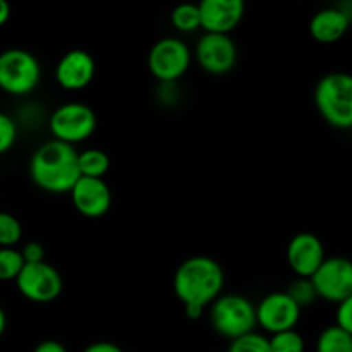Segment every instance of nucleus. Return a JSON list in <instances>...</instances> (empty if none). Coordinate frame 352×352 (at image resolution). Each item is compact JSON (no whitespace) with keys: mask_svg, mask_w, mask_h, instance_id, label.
<instances>
[{"mask_svg":"<svg viewBox=\"0 0 352 352\" xmlns=\"http://www.w3.org/2000/svg\"><path fill=\"white\" fill-rule=\"evenodd\" d=\"M79 151L71 144L50 140L41 144L30 162L31 181L40 189L54 195L71 192L81 177L78 165Z\"/></svg>","mask_w":352,"mask_h":352,"instance_id":"obj_1","label":"nucleus"},{"mask_svg":"<svg viewBox=\"0 0 352 352\" xmlns=\"http://www.w3.org/2000/svg\"><path fill=\"white\" fill-rule=\"evenodd\" d=\"M210 325L229 340L256 332V306L241 294H222L210 305Z\"/></svg>","mask_w":352,"mask_h":352,"instance_id":"obj_4","label":"nucleus"},{"mask_svg":"<svg viewBox=\"0 0 352 352\" xmlns=\"http://www.w3.org/2000/svg\"><path fill=\"white\" fill-rule=\"evenodd\" d=\"M227 352H272L268 337L263 333L251 332L248 336L239 337L236 340H230L229 351Z\"/></svg>","mask_w":352,"mask_h":352,"instance_id":"obj_24","label":"nucleus"},{"mask_svg":"<svg viewBox=\"0 0 352 352\" xmlns=\"http://www.w3.org/2000/svg\"><path fill=\"white\" fill-rule=\"evenodd\" d=\"M21 251V256H23L24 265H33V263H41L45 261V250L40 243L36 241H31L26 243Z\"/></svg>","mask_w":352,"mask_h":352,"instance_id":"obj_27","label":"nucleus"},{"mask_svg":"<svg viewBox=\"0 0 352 352\" xmlns=\"http://www.w3.org/2000/svg\"><path fill=\"white\" fill-rule=\"evenodd\" d=\"M285 254L291 270L301 278H311L327 258L322 239L311 232L296 234L289 243Z\"/></svg>","mask_w":352,"mask_h":352,"instance_id":"obj_12","label":"nucleus"},{"mask_svg":"<svg viewBox=\"0 0 352 352\" xmlns=\"http://www.w3.org/2000/svg\"><path fill=\"white\" fill-rule=\"evenodd\" d=\"M41 79V65L31 52L9 48L0 54V89L9 95H28Z\"/></svg>","mask_w":352,"mask_h":352,"instance_id":"obj_5","label":"nucleus"},{"mask_svg":"<svg viewBox=\"0 0 352 352\" xmlns=\"http://www.w3.org/2000/svg\"><path fill=\"white\" fill-rule=\"evenodd\" d=\"M351 26V16L339 7H327L318 10L309 21V33L318 43H336Z\"/></svg>","mask_w":352,"mask_h":352,"instance_id":"obj_16","label":"nucleus"},{"mask_svg":"<svg viewBox=\"0 0 352 352\" xmlns=\"http://www.w3.org/2000/svg\"><path fill=\"white\" fill-rule=\"evenodd\" d=\"M309 280L318 298L340 305L352 296V261L342 256L325 258Z\"/></svg>","mask_w":352,"mask_h":352,"instance_id":"obj_9","label":"nucleus"},{"mask_svg":"<svg viewBox=\"0 0 352 352\" xmlns=\"http://www.w3.org/2000/svg\"><path fill=\"white\" fill-rule=\"evenodd\" d=\"M10 17V6L6 2V0H0V26H3V24L9 21Z\"/></svg>","mask_w":352,"mask_h":352,"instance_id":"obj_30","label":"nucleus"},{"mask_svg":"<svg viewBox=\"0 0 352 352\" xmlns=\"http://www.w3.org/2000/svg\"><path fill=\"white\" fill-rule=\"evenodd\" d=\"M82 352H124V351L112 342H95V344H89V346Z\"/></svg>","mask_w":352,"mask_h":352,"instance_id":"obj_29","label":"nucleus"},{"mask_svg":"<svg viewBox=\"0 0 352 352\" xmlns=\"http://www.w3.org/2000/svg\"><path fill=\"white\" fill-rule=\"evenodd\" d=\"M16 285L17 291L28 301L47 305L62 294L64 280L57 268L52 267L47 261H41V263L24 265L21 274L17 275Z\"/></svg>","mask_w":352,"mask_h":352,"instance_id":"obj_8","label":"nucleus"},{"mask_svg":"<svg viewBox=\"0 0 352 352\" xmlns=\"http://www.w3.org/2000/svg\"><path fill=\"white\" fill-rule=\"evenodd\" d=\"M301 318V308L289 298L285 291L265 296L256 306V322L270 336L294 330Z\"/></svg>","mask_w":352,"mask_h":352,"instance_id":"obj_11","label":"nucleus"},{"mask_svg":"<svg viewBox=\"0 0 352 352\" xmlns=\"http://www.w3.org/2000/svg\"><path fill=\"white\" fill-rule=\"evenodd\" d=\"M172 26L181 33H195L201 30V16L198 3H181L170 14Z\"/></svg>","mask_w":352,"mask_h":352,"instance_id":"obj_19","label":"nucleus"},{"mask_svg":"<svg viewBox=\"0 0 352 352\" xmlns=\"http://www.w3.org/2000/svg\"><path fill=\"white\" fill-rule=\"evenodd\" d=\"M69 195L74 208L88 219L103 217L112 206V191L103 179L79 177Z\"/></svg>","mask_w":352,"mask_h":352,"instance_id":"obj_13","label":"nucleus"},{"mask_svg":"<svg viewBox=\"0 0 352 352\" xmlns=\"http://www.w3.org/2000/svg\"><path fill=\"white\" fill-rule=\"evenodd\" d=\"M24 267L21 251L16 248H0V282H16Z\"/></svg>","mask_w":352,"mask_h":352,"instance_id":"obj_20","label":"nucleus"},{"mask_svg":"<svg viewBox=\"0 0 352 352\" xmlns=\"http://www.w3.org/2000/svg\"><path fill=\"white\" fill-rule=\"evenodd\" d=\"M95 72L96 64L93 55L78 48L62 55L55 67V79L62 89L79 91L91 85Z\"/></svg>","mask_w":352,"mask_h":352,"instance_id":"obj_14","label":"nucleus"},{"mask_svg":"<svg viewBox=\"0 0 352 352\" xmlns=\"http://www.w3.org/2000/svg\"><path fill=\"white\" fill-rule=\"evenodd\" d=\"M33 352H69L65 349L64 344L57 342V340H43L34 347Z\"/></svg>","mask_w":352,"mask_h":352,"instance_id":"obj_28","label":"nucleus"},{"mask_svg":"<svg viewBox=\"0 0 352 352\" xmlns=\"http://www.w3.org/2000/svg\"><path fill=\"white\" fill-rule=\"evenodd\" d=\"M198 7L201 30L215 34H229L243 21L246 12L243 0H203Z\"/></svg>","mask_w":352,"mask_h":352,"instance_id":"obj_15","label":"nucleus"},{"mask_svg":"<svg viewBox=\"0 0 352 352\" xmlns=\"http://www.w3.org/2000/svg\"><path fill=\"white\" fill-rule=\"evenodd\" d=\"M320 116L337 129H352V74L330 72L315 88Z\"/></svg>","mask_w":352,"mask_h":352,"instance_id":"obj_3","label":"nucleus"},{"mask_svg":"<svg viewBox=\"0 0 352 352\" xmlns=\"http://www.w3.org/2000/svg\"><path fill=\"white\" fill-rule=\"evenodd\" d=\"M285 292H287L289 298H291L301 309L305 308V306H311L313 302L318 299L315 287H313L309 278L298 277L294 282H291V285H289V289Z\"/></svg>","mask_w":352,"mask_h":352,"instance_id":"obj_23","label":"nucleus"},{"mask_svg":"<svg viewBox=\"0 0 352 352\" xmlns=\"http://www.w3.org/2000/svg\"><path fill=\"white\" fill-rule=\"evenodd\" d=\"M17 140V126L7 113L0 112V155L7 153Z\"/></svg>","mask_w":352,"mask_h":352,"instance_id":"obj_25","label":"nucleus"},{"mask_svg":"<svg viewBox=\"0 0 352 352\" xmlns=\"http://www.w3.org/2000/svg\"><path fill=\"white\" fill-rule=\"evenodd\" d=\"M23 237V226L14 215L0 212V248H14Z\"/></svg>","mask_w":352,"mask_h":352,"instance_id":"obj_22","label":"nucleus"},{"mask_svg":"<svg viewBox=\"0 0 352 352\" xmlns=\"http://www.w3.org/2000/svg\"><path fill=\"white\" fill-rule=\"evenodd\" d=\"M196 62L205 72L213 76L227 74L237 62V47L229 34L205 33L195 47Z\"/></svg>","mask_w":352,"mask_h":352,"instance_id":"obj_10","label":"nucleus"},{"mask_svg":"<svg viewBox=\"0 0 352 352\" xmlns=\"http://www.w3.org/2000/svg\"><path fill=\"white\" fill-rule=\"evenodd\" d=\"M316 352H352V336L340 327H327L316 340Z\"/></svg>","mask_w":352,"mask_h":352,"instance_id":"obj_18","label":"nucleus"},{"mask_svg":"<svg viewBox=\"0 0 352 352\" xmlns=\"http://www.w3.org/2000/svg\"><path fill=\"white\" fill-rule=\"evenodd\" d=\"M226 275L219 261L208 256H191L179 265L174 275V292L184 308L206 309L222 296Z\"/></svg>","mask_w":352,"mask_h":352,"instance_id":"obj_2","label":"nucleus"},{"mask_svg":"<svg viewBox=\"0 0 352 352\" xmlns=\"http://www.w3.org/2000/svg\"><path fill=\"white\" fill-rule=\"evenodd\" d=\"M6 327H7V316H6V311H3L2 308H0V337L3 336V332H6Z\"/></svg>","mask_w":352,"mask_h":352,"instance_id":"obj_31","label":"nucleus"},{"mask_svg":"<svg viewBox=\"0 0 352 352\" xmlns=\"http://www.w3.org/2000/svg\"><path fill=\"white\" fill-rule=\"evenodd\" d=\"M272 352H305L306 344L298 330H285L268 337Z\"/></svg>","mask_w":352,"mask_h":352,"instance_id":"obj_21","label":"nucleus"},{"mask_svg":"<svg viewBox=\"0 0 352 352\" xmlns=\"http://www.w3.org/2000/svg\"><path fill=\"white\" fill-rule=\"evenodd\" d=\"M191 62V48L175 36L158 40L148 54V69L160 82H177L188 72Z\"/></svg>","mask_w":352,"mask_h":352,"instance_id":"obj_7","label":"nucleus"},{"mask_svg":"<svg viewBox=\"0 0 352 352\" xmlns=\"http://www.w3.org/2000/svg\"><path fill=\"white\" fill-rule=\"evenodd\" d=\"M48 127L54 140L74 146L95 133L96 113L85 103L69 102L54 110Z\"/></svg>","mask_w":352,"mask_h":352,"instance_id":"obj_6","label":"nucleus"},{"mask_svg":"<svg viewBox=\"0 0 352 352\" xmlns=\"http://www.w3.org/2000/svg\"><path fill=\"white\" fill-rule=\"evenodd\" d=\"M78 165L81 177L103 179V175H105L110 168V158L105 151L96 150V148H89V150H85L79 153Z\"/></svg>","mask_w":352,"mask_h":352,"instance_id":"obj_17","label":"nucleus"},{"mask_svg":"<svg viewBox=\"0 0 352 352\" xmlns=\"http://www.w3.org/2000/svg\"><path fill=\"white\" fill-rule=\"evenodd\" d=\"M337 327L352 336V296L337 306Z\"/></svg>","mask_w":352,"mask_h":352,"instance_id":"obj_26","label":"nucleus"}]
</instances>
